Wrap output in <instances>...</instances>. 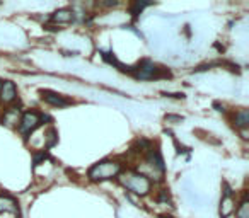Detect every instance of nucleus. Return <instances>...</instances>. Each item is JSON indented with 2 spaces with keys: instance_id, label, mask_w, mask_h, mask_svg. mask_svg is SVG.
Returning a JSON list of instances; mask_svg holds the SVG:
<instances>
[{
  "instance_id": "a211bd4d",
  "label": "nucleus",
  "mask_w": 249,
  "mask_h": 218,
  "mask_svg": "<svg viewBox=\"0 0 249 218\" xmlns=\"http://www.w3.org/2000/svg\"><path fill=\"white\" fill-rule=\"evenodd\" d=\"M213 107H217V111L218 113H225V106L220 102H213Z\"/></svg>"
},
{
  "instance_id": "9b49d317",
  "label": "nucleus",
  "mask_w": 249,
  "mask_h": 218,
  "mask_svg": "<svg viewBox=\"0 0 249 218\" xmlns=\"http://www.w3.org/2000/svg\"><path fill=\"white\" fill-rule=\"evenodd\" d=\"M235 217L237 218H249V201H248V196H242V200L235 204Z\"/></svg>"
},
{
  "instance_id": "0eeeda50",
  "label": "nucleus",
  "mask_w": 249,
  "mask_h": 218,
  "mask_svg": "<svg viewBox=\"0 0 249 218\" xmlns=\"http://www.w3.org/2000/svg\"><path fill=\"white\" fill-rule=\"evenodd\" d=\"M73 21H75V12L67 7L58 9V11H55L50 16V22H53V24H56V26L70 24V22H73Z\"/></svg>"
},
{
  "instance_id": "1a4fd4ad",
  "label": "nucleus",
  "mask_w": 249,
  "mask_h": 218,
  "mask_svg": "<svg viewBox=\"0 0 249 218\" xmlns=\"http://www.w3.org/2000/svg\"><path fill=\"white\" fill-rule=\"evenodd\" d=\"M19 119H21V111L18 107H9L4 111V116H2V123L9 128H18Z\"/></svg>"
},
{
  "instance_id": "6ab92c4d",
  "label": "nucleus",
  "mask_w": 249,
  "mask_h": 218,
  "mask_svg": "<svg viewBox=\"0 0 249 218\" xmlns=\"http://www.w3.org/2000/svg\"><path fill=\"white\" fill-rule=\"evenodd\" d=\"M159 218H174V217H171V215H160Z\"/></svg>"
},
{
  "instance_id": "f257e3e1",
  "label": "nucleus",
  "mask_w": 249,
  "mask_h": 218,
  "mask_svg": "<svg viewBox=\"0 0 249 218\" xmlns=\"http://www.w3.org/2000/svg\"><path fill=\"white\" fill-rule=\"evenodd\" d=\"M118 181H120L124 189L137 194V196H147L152 191V181L135 169H123V172L118 176Z\"/></svg>"
},
{
  "instance_id": "423d86ee",
  "label": "nucleus",
  "mask_w": 249,
  "mask_h": 218,
  "mask_svg": "<svg viewBox=\"0 0 249 218\" xmlns=\"http://www.w3.org/2000/svg\"><path fill=\"white\" fill-rule=\"evenodd\" d=\"M18 99V87L12 80H2V85H0V104H9L16 102Z\"/></svg>"
},
{
  "instance_id": "2eb2a0df",
  "label": "nucleus",
  "mask_w": 249,
  "mask_h": 218,
  "mask_svg": "<svg viewBox=\"0 0 249 218\" xmlns=\"http://www.w3.org/2000/svg\"><path fill=\"white\" fill-rule=\"evenodd\" d=\"M48 159V152H38V153H35V160H33V167H36V166H39V162L41 160H46Z\"/></svg>"
},
{
  "instance_id": "f03ea898",
  "label": "nucleus",
  "mask_w": 249,
  "mask_h": 218,
  "mask_svg": "<svg viewBox=\"0 0 249 218\" xmlns=\"http://www.w3.org/2000/svg\"><path fill=\"white\" fill-rule=\"evenodd\" d=\"M123 172V164L120 160L113 159H104L96 162L89 170H87V177L92 183H104V181H113L118 179V176Z\"/></svg>"
},
{
  "instance_id": "9d476101",
  "label": "nucleus",
  "mask_w": 249,
  "mask_h": 218,
  "mask_svg": "<svg viewBox=\"0 0 249 218\" xmlns=\"http://www.w3.org/2000/svg\"><path fill=\"white\" fill-rule=\"evenodd\" d=\"M232 123H234V126L237 130H246L249 126V111L248 109H239V111L234 113V116H232Z\"/></svg>"
},
{
  "instance_id": "7ed1b4c3",
  "label": "nucleus",
  "mask_w": 249,
  "mask_h": 218,
  "mask_svg": "<svg viewBox=\"0 0 249 218\" xmlns=\"http://www.w3.org/2000/svg\"><path fill=\"white\" fill-rule=\"evenodd\" d=\"M41 126V119H39V113L38 111H26L21 115V119H19L18 130L26 140L36 132V130Z\"/></svg>"
},
{
  "instance_id": "f8f14e48",
  "label": "nucleus",
  "mask_w": 249,
  "mask_h": 218,
  "mask_svg": "<svg viewBox=\"0 0 249 218\" xmlns=\"http://www.w3.org/2000/svg\"><path fill=\"white\" fill-rule=\"evenodd\" d=\"M149 5H152V4H150V2H133L132 7H130V12H132L133 21H137V19H139V16L142 14L143 9L149 7Z\"/></svg>"
},
{
  "instance_id": "6e6552de",
  "label": "nucleus",
  "mask_w": 249,
  "mask_h": 218,
  "mask_svg": "<svg viewBox=\"0 0 249 218\" xmlns=\"http://www.w3.org/2000/svg\"><path fill=\"white\" fill-rule=\"evenodd\" d=\"M0 213H14L19 215V206L18 201L11 196V194L2 193L0 194Z\"/></svg>"
},
{
  "instance_id": "aec40b11",
  "label": "nucleus",
  "mask_w": 249,
  "mask_h": 218,
  "mask_svg": "<svg viewBox=\"0 0 249 218\" xmlns=\"http://www.w3.org/2000/svg\"><path fill=\"white\" fill-rule=\"evenodd\" d=\"M0 85H2V80H0Z\"/></svg>"
},
{
  "instance_id": "f3484780",
  "label": "nucleus",
  "mask_w": 249,
  "mask_h": 218,
  "mask_svg": "<svg viewBox=\"0 0 249 218\" xmlns=\"http://www.w3.org/2000/svg\"><path fill=\"white\" fill-rule=\"evenodd\" d=\"M183 116H174V115H167L166 116V121L167 123H171V121H176V123H181V121H183Z\"/></svg>"
},
{
  "instance_id": "dca6fc26",
  "label": "nucleus",
  "mask_w": 249,
  "mask_h": 218,
  "mask_svg": "<svg viewBox=\"0 0 249 218\" xmlns=\"http://www.w3.org/2000/svg\"><path fill=\"white\" fill-rule=\"evenodd\" d=\"M164 97H171V99H184L183 92H160Z\"/></svg>"
},
{
  "instance_id": "4468645a",
  "label": "nucleus",
  "mask_w": 249,
  "mask_h": 218,
  "mask_svg": "<svg viewBox=\"0 0 249 218\" xmlns=\"http://www.w3.org/2000/svg\"><path fill=\"white\" fill-rule=\"evenodd\" d=\"M46 140H48V142H46V149H52V147L58 142V133H56L55 128L48 130V133H46Z\"/></svg>"
},
{
  "instance_id": "20e7f679",
  "label": "nucleus",
  "mask_w": 249,
  "mask_h": 218,
  "mask_svg": "<svg viewBox=\"0 0 249 218\" xmlns=\"http://www.w3.org/2000/svg\"><path fill=\"white\" fill-rule=\"evenodd\" d=\"M234 211H235L234 189H232L227 181H224L222 183V200H220V208H218V215H220V218H229L234 215Z\"/></svg>"
},
{
  "instance_id": "ddd939ff",
  "label": "nucleus",
  "mask_w": 249,
  "mask_h": 218,
  "mask_svg": "<svg viewBox=\"0 0 249 218\" xmlns=\"http://www.w3.org/2000/svg\"><path fill=\"white\" fill-rule=\"evenodd\" d=\"M157 203H159V204H169V206H173V200H171L169 189H160L159 193H157Z\"/></svg>"
},
{
  "instance_id": "39448f33",
  "label": "nucleus",
  "mask_w": 249,
  "mask_h": 218,
  "mask_svg": "<svg viewBox=\"0 0 249 218\" xmlns=\"http://www.w3.org/2000/svg\"><path fill=\"white\" fill-rule=\"evenodd\" d=\"M39 96H41V99L45 101L48 106H53V107H67L72 104V99H69V97L62 96V94H58V92H53V90H48V89L39 90Z\"/></svg>"
}]
</instances>
